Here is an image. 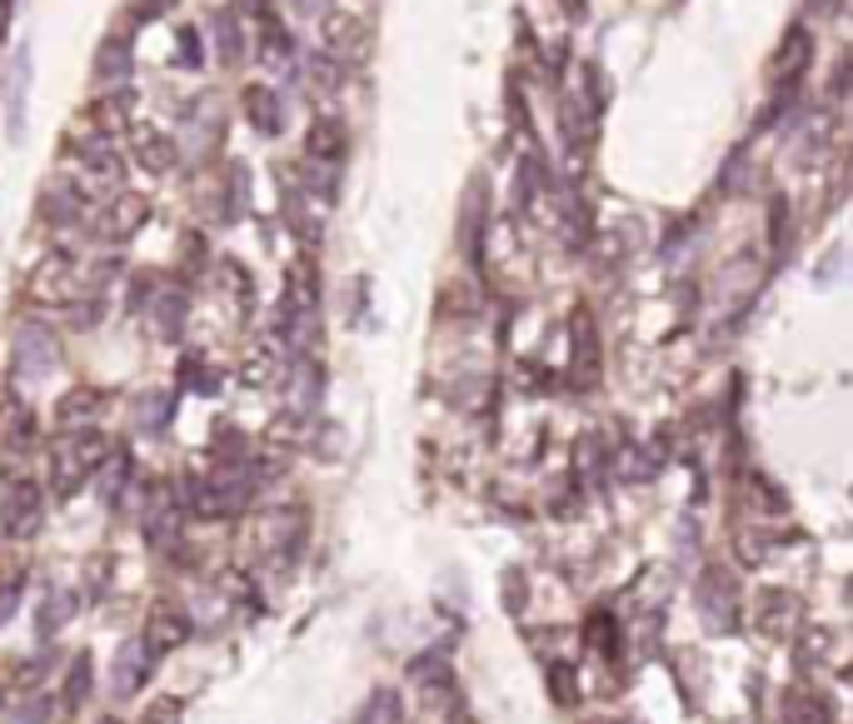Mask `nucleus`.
Listing matches in <instances>:
<instances>
[{
  "label": "nucleus",
  "instance_id": "obj_1",
  "mask_svg": "<svg viewBox=\"0 0 853 724\" xmlns=\"http://www.w3.org/2000/svg\"><path fill=\"white\" fill-rule=\"evenodd\" d=\"M105 460H111V455H105L101 430H71L61 445H55V455H51V490H55V500H71V494L81 490V485L91 480Z\"/></svg>",
  "mask_w": 853,
  "mask_h": 724
},
{
  "label": "nucleus",
  "instance_id": "obj_2",
  "mask_svg": "<svg viewBox=\"0 0 853 724\" xmlns=\"http://www.w3.org/2000/svg\"><path fill=\"white\" fill-rule=\"evenodd\" d=\"M693 604L703 610L713 634L739 630V590H733V574L723 570H703L699 584H693Z\"/></svg>",
  "mask_w": 853,
  "mask_h": 724
},
{
  "label": "nucleus",
  "instance_id": "obj_3",
  "mask_svg": "<svg viewBox=\"0 0 853 724\" xmlns=\"http://www.w3.org/2000/svg\"><path fill=\"white\" fill-rule=\"evenodd\" d=\"M45 520V494L35 480H16L11 490H6V500H0V530H6V540H31L35 530H41Z\"/></svg>",
  "mask_w": 853,
  "mask_h": 724
},
{
  "label": "nucleus",
  "instance_id": "obj_4",
  "mask_svg": "<svg viewBox=\"0 0 853 724\" xmlns=\"http://www.w3.org/2000/svg\"><path fill=\"white\" fill-rule=\"evenodd\" d=\"M55 360H61V345H55V335L45 330V325L25 320L21 330H16V350H11V370L21 375V380H45V375L55 370Z\"/></svg>",
  "mask_w": 853,
  "mask_h": 724
},
{
  "label": "nucleus",
  "instance_id": "obj_5",
  "mask_svg": "<svg viewBox=\"0 0 853 724\" xmlns=\"http://www.w3.org/2000/svg\"><path fill=\"white\" fill-rule=\"evenodd\" d=\"M191 630H195V620H191V610L185 604H171V600H161V604H151V614H145V630H141V644L155 654V660H165V654H175L185 640H191Z\"/></svg>",
  "mask_w": 853,
  "mask_h": 724
},
{
  "label": "nucleus",
  "instance_id": "obj_6",
  "mask_svg": "<svg viewBox=\"0 0 853 724\" xmlns=\"http://www.w3.org/2000/svg\"><path fill=\"white\" fill-rule=\"evenodd\" d=\"M71 161L81 165L85 185H95V191H115V185H121V155L111 151L105 135H95V141H71Z\"/></svg>",
  "mask_w": 853,
  "mask_h": 724
},
{
  "label": "nucleus",
  "instance_id": "obj_7",
  "mask_svg": "<svg viewBox=\"0 0 853 724\" xmlns=\"http://www.w3.org/2000/svg\"><path fill=\"white\" fill-rule=\"evenodd\" d=\"M809 65H813V41H809V31H799V26H793V31L783 35L779 55H773V91H779V95H793Z\"/></svg>",
  "mask_w": 853,
  "mask_h": 724
},
{
  "label": "nucleus",
  "instance_id": "obj_8",
  "mask_svg": "<svg viewBox=\"0 0 853 724\" xmlns=\"http://www.w3.org/2000/svg\"><path fill=\"white\" fill-rule=\"evenodd\" d=\"M155 664H161V660H155V654L145 650L141 640H131V644H125L121 654H115V670H111V694H115V700H135V694L145 690V680H151V674H155Z\"/></svg>",
  "mask_w": 853,
  "mask_h": 724
},
{
  "label": "nucleus",
  "instance_id": "obj_9",
  "mask_svg": "<svg viewBox=\"0 0 853 724\" xmlns=\"http://www.w3.org/2000/svg\"><path fill=\"white\" fill-rule=\"evenodd\" d=\"M145 215H151V205H145L141 195H115L105 211H95L91 235H101V241H125V235H135L145 225Z\"/></svg>",
  "mask_w": 853,
  "mask_h": 724
},
{
  "label": "nucleus",
  "instance_id": "obj_10",
  "mask_svg": "<svg viewBox=\"0 0 853 724\" xmlns=\"http://www.w3.org/2000/svg\"><path fill=\"white\" fill-rule=\"evenodd\" d=\"M101 410H105V395L91 390V385H75L71 395H61V400H55V425H61L65 435H71V430H91Z\"/></svg>",
  "mask_w": 853,
  "mask_h": 724
},
{
  "label": "nucleus",
  "instance_id": "obj_11",
  "mask_svg": "<svg viewBox=\"0 0 853 724\" xmlns=\"http://www.w3.org/2000/svg\"><path fill=\"white\" fill-rule=\"evenodd\" d=\"M81 281L85 275L71 265V255H51V261L35 271V295H45V300H75V295H81Z\"/></svg>",
  "mask_w": 853,
  "mask_h": 724
},
{
  "label": "nucleus",
  "instance_id": "obj_12",
  "mask_svg": "<svg viewBox=\"0 0 853 724\" xmlns=\"http://www.w3.org/2000/svg\"><path fill=\"white\" fill-rule=\"evenodd\" d=\"M131 145H135V161H141L145 171H171L175 165V141L161 131H151V125H135Z\"/></svg>",
  "mask_w": 853,
  "mask_h": 724
},
{
  "label": "nucleus",
  "instance_id": "obj_13",
  "mask_svg": "<svg viewBox=\"0 0 853 724\" xmlns=\"http://www.w3.org/2000/svg\"><path fill=\"white\" fill-rule=\"evenodd\" d=\"M779 714H783V724H829L833 714H829V704H823V694H809V690H783V700H779Z\"/></svg>",
  "mask_w": 853,
  "mask_h": 724
},
{
  "label": "nucleus",
  "instance_id": "obj_14",
  "mask_svg": "<svg viewBox=\"0 0 853 724\" xmlns=\"http://www.w3.org/2000/svg\"><path fill=\"white\" fill-rule=\"evenodd\" d=\"M245 115H250V125H255L260 135H280V131H285L280 95L265 91V85H250V91H245Z\"/></svg>",
  "mask_w": 853,
  "mask_h": 724
},
{
  "label": "nucleus",
  "instance_id": "obj_15",
  "mask_svg": "<svg viewBox=\"0 0 853 724\" xmlns=\"http://www.w3.org/2000/svg\"><path fill=\"white\" fill-rule=\"evenodd\" d=\"M135 71V51L125 35H105L101 51H95V75L101 81H125V75Z\"/></svg>",
  "mask_w": 853,
  "mask_h": 724
},
{
  "label": "nucleus",
  "instance_id": "obj_16",
  "mask_svg": "<svg viewBox=\"0 0 853 724\" xmlns=\"http://www.w3.org/2000/svg\"><path fill=\"white\" fill-rule=\"evenodd\" d=\"M25 101H31V45L16 51V75H11V135L25 131Z\"/></svg>",
  "mask_w": 853,
  "mask_h": 724
},
{
  "label": "nucleus",
  "instance_id": "obj_17",
  "mask_svg": "<svg viewBox=\"0 0 853 724\" xmlns=\"http://www.w3.org/2000/svg\"><path fill=\"white\" fill-rule=\"evenodd\" d=\"M41 211H45V221H55V225H75L81 221V191L75 185H65V181H55L51 191H45V201H41Z\"/></svg>",
  "mask_w": 853,
  "mask_h": 724
},
{
  "label": "nucleus",
  "instance_id": "obj_18",
  "mask_svg": "<svg viewBox=\"0 0 853 724\" xmlns=\"http://www.w3.org/2000/svg\"><path fill=\"white\" fill-rule=\"evenodd\" d=\"M799 610L793 604V594H783V590H763L759 594V630L763 634H783L789 630V614Z\"/></svg>",
  "mask_w": 853,
  "mask_h": 724
},
{
  "label": "nucleus",
  "instance_id": "obj_19",
  "mask_svg": "<svg viewBox=\"0 0 853 724\" xmlns=\"http://www.w3.org/2000/svg\"><path fill=\"white\" fill-rule=\"evenodd\" d=\"M135 415H141V430H145V435H161L165 425H171V415H175V395H171V390H151V395H141Z\"/></svg>",
  "mask_w": 853,
  "mask_h": 724
},
{
  "label": "nucleus",
  "instance_id": "obj_20",
  "mask_svg": "<svg viewBox=\"0 0 853 724\" xmlns=\"http://www.w3.org/2000/svg\"><path fill=\"white\" fill-rule=\"evenodd\" d=\"M260 55L270 65H280V71H290V65H295V41H290V31H285L280 21H265L260 26Z\"/></svg>",
  "mask_w": 853,
  "mask_h": 724
},
{
  "label": "nucleus",
  "instance_id": "obj_21",
  "mask_svg": "<svg viewBox=\"0 0 853 724\" xmlns=\"http://www.w3.org/2000/svg\"><path fill=\"white\" fill-rule=\"evenodd\" d=\"M360 724H404V700L394 690H374L360 710Z\"/></svg>",
  "mask_w": 853,
  "mask_h": 724
},
{
  "label": "nucleus",
  "instance_id": "obj_22",
  "mask_svg": "<svg viewBox=\"0 0 853 724\" xmlns=\"http://www.w3.org/2000/svg\"><path fill=\"white\" fill-rule=\"evenodd\" d=\"M584 640H589L604 660H614V654H619V624H614V614L609 610H594L589 624H584Z\"/></svg>",
  "mask_w": 853,
  "mask_h": 724
},
{
  "label": "nucleus",
  "instance_id": "obj_23",
  "mask_svg": "<svg viewBox=\"0 0 853 724\" xmlns=\"http://www.w3.org/2000/svg\"><path fill=\"white\" fill-rule=\"evenodd\" d=\"M340 151H345V135L335 131L330 121H320V125L310 131V141H305V155H310V161H325V165L340 161Z\"/></svg>",
  "mask_w": 853,
  "mask_h": 724
},
{
  "label": "nucleus",
  "instance_id": "obj_24",
  "mask_svg": "<svg viewBox=\"0 0 853 724\" xmlns=\"http://www.w3.org/2000/svg\"><path fill=\"white\" fill-rule=\"evenodd\" d=\"M35 445V420L31 410H11V420H6V455L16 450V460H21L25 450Z\"/></svg>",
  "mask_w": 853,
  "mask_h": 724
},
{
  "label": "nucleus",
  "instance_id": "obj_25",
  "mask_svg": "<svg viewBox=\"0 0 853 724\" xmlns=\"http://www.w3.org/2000/svg\"><path fill=\"white\" fill-rule=\"evenodd\" d=\"M75 614V594L71 590H55V594H45V604H41V634H51V630H61L65 620Z\"/></svg>",
  "mask_w": 853,
  "mask_h": 724
},
{
  "label": "nucleus",
  "instance_id": "obj_26",
  "mask_svg": "<svg viewBox=\"0 0 853 724\" xmlns=\"http://www.w3.org/2000/svg\"><path fill=\"white\" fill-rule=\"evenodd\" d=\"M181 720H185V700L181 694H161V700L145 704L135 724H181Z\"/></svg>",
  "mask_w": 853,
  "mask_h": 724
},
{
  "label": "nucleus",
  "instance_id": "obj_27",
  "mask_svg": "<svg viewBox=\"0 0 853 724\" xmlns=\"http://www.w3.org/2000/svg\"><path fill=\"white\" fill-rule=\"evenodd\" d=\"M151 305L161 310V330H165V335H175V330L185 325V295H181V290H161Z\"/></svg>",
  "mask_w": 853,
  "mask_h": 724
},
{
  "label": "nucleus",
  "instance_id": "obj_28",
  "mask_svg": "<svg viewBox=\"0 0 853 724\" xmlns=\"http://www.w3.org/2000/svg\"><path fill=\"white\" fill-rule=\"evenodd\" d=\"M61 694H65V710L85 704V694H91V660H85V654L71 664V674H65V690H61Z\"/></svg>",
  "mask_w": 853,
  "mask_h": 724
},
{
  "label": "nucleus",
  "instance_id": "obj_29",
  "mask_svg": "<svg viewBox=\"0 0 853 724\" xmlns=\"http://www.w3.org/2000/svg\"><path fill=\"white\" fill-rule=\"evenodd\" d=\"M579 370L584 380H594V370H599V335H594L589 315H579Z\"/></svg>",
  "mask_w": 853,
  "mask_h": 724
},
{
  "label": "nucleus",
  "instance_id": "obj_30",
  "mask_svg": "<svg viewBox=\"0 0 853 724\" xmlns=\"http://www.w3.org/2000/svg\"><path fill=\"white\" fill-rule=\"evenodd\" d=\"M300 175H305V185H310V191L320 195V201H330V195H335V165H325V161H310V155H305Z\"/></svg>",
  "mask_w": 853,
  "mask_h": 724
},
{
  "label": "nucleus",
  "instance_id": "obj_31",
  "mask_svg": "<svg viewBox=\"0 0 853 724\" xmlns=\"http://www.w3.org/2000/svg\"><path fill=\"white\" fill-rule=\"evenodd\" d=\"M215 35H220V61L235 65L240 61V26H235V16H215Z\"/></svg>",
  "mask_w": 853,
  "mask_h": 724
},
{
  "label": "nucleus",
  "instance_id": "obj_32",
  "mask_svg": "<svg viewBox=\"0 0 853 724\" xmlns=\"http://www.w3.org/2000/svg\"><path fill=\"white\" fill-rule=\"evenodd\" d=\"M549 690H554V700H559V704L579 700V680H574V670H569V664H559V660L549 664Z\"/></svg>",
  "mask_w": 853,
  "mask_h": 724
},
{
  "label": "nucleus",
  "instance_id": "obj_33",
  "mask_svg": "<svg viewBox=\"0 0 853 724\" xmlns=\"http://www.w3.org/2000/svg\"><path fill=\"white\" fill-rule=\"evenodd\" d=\"M21 590H25V580H21V574L0 584V624H6V620L16 614V604H21Z\"/></svg>",
  "mask_w": 853,
  "mask_h": 724
},
{
  "label": "nucleus",
  "instance_id": "obj_34",
  "mask_svg": "<svg viewBox=\"0 0 853 724\" xmlns=\"http://www.w3.org/2000/svg\"><path fill=\"white\" fill-rule=\"evenodd\" d=\"M51 710H55V700H31L25 710H16L11 724H45V720H51Z\"/></svg>",
  "mask_w": 853,
  "mask_h": 724
},
{
  "label": "nucleus",
  "instance_id": "obj_35",
  "mask_svg": "<svg viewBox=\"0 0 853 724\" xmlns=\"http://www.w3.org/2000/svg\"><path fill=\"white\" fill-rule=\"evenodd\" d=\"M181 61H185V71L201 65V41H195V31H181Z\"/></svg>",
  "mask_w": 853,
  "mask_h": 724
},
{
  "label": "nucleus",
  "instance_id": "obj_36",
  "mask_svg": "<svg viewBox=\"0 0 853 724\" xmlns=\"http://www.w3.org/2000/svg\"><path fill=\"white\" fill-rule=\"evenodd\" d=\"M175 0H135V21H155V16H165Z\"/></svg>",
  "mask_w": 853,
  "mask_h": 724
},
{
  "label": "nucleus",
  "instance_id": "obj_37",
  "mask_svg": "<svg viewBox=\"0 0 853 724\" xmlns=\"http://www.w3.org/2000/svg\"><path fill=\"white\" fill-rule=\"evenodd\" d=\"M295 16H325V0H290Z\"/></svg>",
  "mask_w": 853,
  "mask_h": 724
},
{
  "label": "nucleus",
  "instance_id": "obj_38",
  "mask_svg": "<svg viewBox=\"0 0 853 724\" xmlns=\"http://www.w3.org/2000/svg\"><path fill=\"white\" fill-rule=\"evenodd\" d=\"M809 11L813 16H833V11H843V0H809Z\"/></svg>",
  "mask_w": 853,
  "mask_h": 724
}]
</instances>
